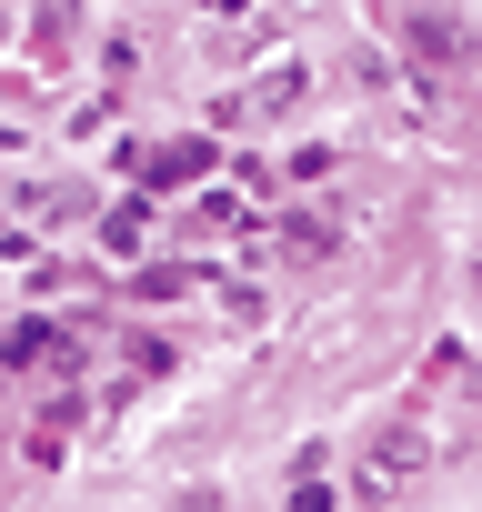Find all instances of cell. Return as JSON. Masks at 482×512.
Returning a JSON list of instances; mask_svg holds the SVG:
<instances>
[{"label":"cell","mask_w":482,"mask_h":512,"mask_svg":"<svg viewBox=\"0 0 482 512\" xmlns=\"http://www.w3.org/2000/svg\"><path fill=\"white\" fill-rule=\"evenodd\" d=\"M472 292H482V262H472Z\"/></svg>","instance_id":"5b68a950"},{"label":"cell","mask_w":482,"mask_h":512,"mask_svg":"<svg viewBox=\"0 0 482 512\" xmlns=\"http://www.w3.org/2000/svg\"><path fill=\"white\" fill-rule=\"evenodd\" d=\"M282 512H342V492H332L322 472H292V492H282Z\"/></svg>","instance_id":"277c9868"},{"label":"cell","mask_w":482,"mask_h":512,"mask_svg":"<svg viewBox=\"0 0 482 512\" xmlns=\"http://www.w3.org/2000/svg\"><path fill=\"white\" fill-rule=\"evenodd\" d=\"M342 81H352V91H382V81H392V61H382L372 41H352V51H342Z\"/></svg>","instance_id":"3957f363"},{"label":"cell","mask_w":482,"mask_h":512,"mask_svg":"<svg viewBox=\"0 0 482 512\" xmlns=\"http://www.w3.org/2000/svg\"><path fill=\"white\" fill-rule=\"evenodd\" d=\"M392 41H402V61H472L482 51L472 11H392Z\"/></svg>","instance_id":"6da1fadb"},{"label":"cell","mask_w":482,"mask_h":512,"mask_svg":"<svg viewBox=\"0 0 482 512\" xmlns=\"http://www.w3.org/2000/svg\"><path fill=\"white\" fill-rule=\"evenodd\" d=\"M161 512H231V492L211 482V472H191V482H171V502Z\"/></svg>","instance_id":"7a4b0ae2"}]
</instances>
